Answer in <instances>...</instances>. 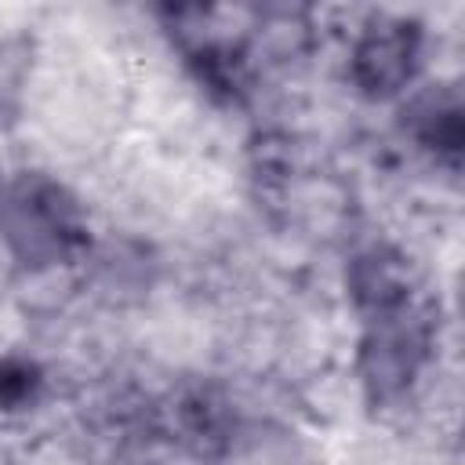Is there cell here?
Instances as JSON below:
<instances>
[{"label":"cell","mask_w":465,"mask_h":465,"mask_svg":"<svg viewBox=\"0 0 465 465\" xmlns=\"http://www.w3.org/2000/svg\"><path fill=\"white\" fill-rule=\"evenodd\" d=\"M0 240L33 269L69 262L87 243V222L65 185L40 171L0 174Z\"/></svg>","instance_id":"6da1fadb"},{"label":"cell","mask_w":465,"mask_h":465,"mask_svg":"<svg viewBox=\"0 0 465 465\" xmlns=\"http://www.w3.org/2000/svg\"><path fill=\"white\" fill-rule=\"evenodd\" d=\"M371 331L360 349V374L371 392V400L385 403L407 392V385L418 378L425 352H429V331L425 323L407 309L367 320Z\"/></svg>","instance_id":"7a4b0ae2"},{"label":"cell","mask_w":465,"mask_h":465,"mask_svg":"<svg viewBox=\"0 0 465 465\" xmlns=\"http://www.w3.org/2000/svg\"><path fill=\"white\" fill-rule=\"evenodd\" d=\"M421 62V29L407 18H378L371 22L349 58L352 84L371 98H389L403 91Z\"/></svg>","instance_id":"3957f363"},{"label":"cell","mask_w":465,"mask_h":465,"mask_svg":"<svg viewBox=\"0 0 465 465\" xmlns=\"http://www.w3.org/2000/svg\"><path fill=\"white\" fill-rule=\"evenodd\" d=\"M349 291H352L356 305L367 312V320L400 312V309L411 305V272H407V262L396 251L371 247V251H363L352 262V269H349Z\"/></svg>","instance_id":"277c9868"},{"label":"cell","mask_w":465,"mask_h":465,"mask_svg":"<svg viewBox=\"0 0 465 465\" xmlns=\"http://www.w3.org/2000/svg\"><path fill=\"white\" fill-rule=\"evenodd\" d=\"M407 131L429 153L458 163V156H461V98H458V91L454 87L421 91L407 105Z\"/></svg>","instance_id":"5b68a950"},{"label":"cell","mask_w":465,"mask_h":465,"mask_svg":"<svg viewBox=\"0 0 465 465\" xmlns=\"http://www.w3.org/2000/svg\"><path fill=\"white\" fill-rule=\"evenodd\" d=\"M44 374L33 360L0 356V411H22L40 396Z\"/></svg>","instance_id":"8992f818"}]
</instances>
